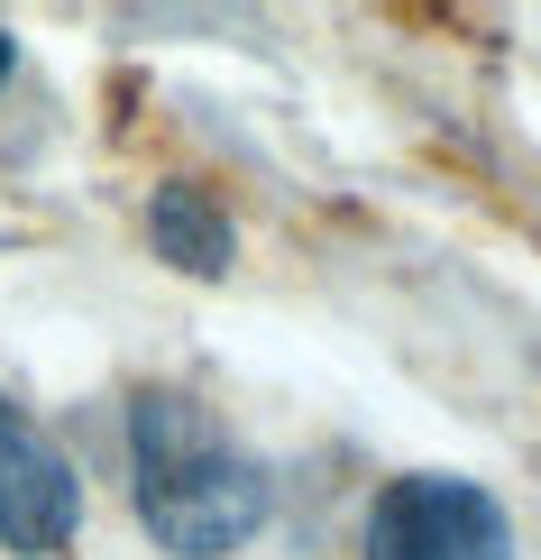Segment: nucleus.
<instances>
[{
  "label": "nucleus",
  "mask_w": 541,
  "mask_h": 560,
  "mask_svg": "<svg viewBox=\"0 0 541 560\" xmlns=\"http://www.w3.org/2000/svg\"><path fill=\"white\" fill-rule=\"evenodd\" d=\"M129 497L148 542L175 560H230L275 515V487L239 451V432L202 395H175V386H148L129 405Z\"/></svg>",
  "instance_id": "nucleus-1"
},
{
  "label": "nucleus",
  "mask_w": 541,
  "mask_h": 560,
  "mask_svg": "<svg viewBox=\"0 0 541 560\" xmlns=\"http://www.w3.org/2000/svg\"><path fill=\"white\" fill-rule=\"evenodd\" d=\"M367 560H514V524L478 478L413 469L367 505Z\"/></svg>",
  "instance_id": "nucleus-2"
},
{
  "label": "nucleus",
  "mask_w": 541,
  "mask_h": 560,
  "mask_svg": "<svg viewBox=\"0 0 541 560\" xmlns=\"http://www.w3.org/2000/svg\"><path fill=\"white\" fill-rule=\"evenodd\" d=\"M148 248L166 267L184 276H230V212L202 194V184H156V202H148Z\"/></svg>",
  "instance_id": "nucleus-4"
},
{
  "label": "nucleus",
  "mask_w": 541,
  "mask_h": 560,
  "mask_svg": "<svg viewBox=\"0 0 541 560\" xmlns=\"http://www.w3.org/2000/svg\"><path fill=\"white\" fill-rule=\"evenodd\" d=\"M83 533V478L28 413L0 395V542L19 560H56Z\"/></svg>",
  "instance_id": "nucleus-3"
},
{
  "label": "nucleus",
  "mask_w": 541,
  "mask_h": 560,
  "mask_svg": "<svg viewBox=\"0 0 541 560\" xmlns=\"http://www.w3.org/2000/svg\"><path fill=\"white\" fill-rule=\"evenodd\" d=\"M10 65H19V46H10V28H0V83H10Z\"/></svg>",
  "instance_id": "nucleus-5"
}]
</instances>
